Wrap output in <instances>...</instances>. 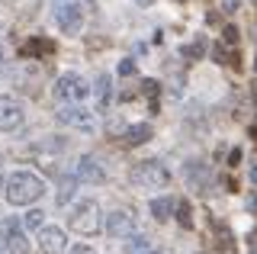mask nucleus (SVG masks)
<instances>
[{
    "instance_id": "f257e3e1",
    "label": "nucleus",
    "mask_w": 257,
    "mask_h": 254,
    "mask_svg": "<svg viewBox=\"0 0 257 254\" xmlns=\"http://www.w3.org/2000/svg\"><path fill=\"white\" fill-rule=\"evenodd\" d=\"M42 193H45V184L29 171H16L7 177V200L13 206H32Z\"/></svg>"
},
{
    "instance_id": "f03ea898",
    "label": "nucleus",
    "mask_w": 257,
    "mask_h": 254,
    "mask_svg": "<svg viewBox=\"0 0 257 254\" xmlns=\"http://www.w3.org/2000/svg\"><path fill=\"white\" fill-rule=\"evenodd\" d=\"M128 180H132L139 190H164L167 184H171V171L164 168L161 161H139L132 164V171H128Z\"/></svg>"
},
{
    "instance_id": "7ed1b4c3",
    "label": "nucleus",
    "mask_w": 257,
    "mask_h": 254,
    "mask_svg": "<svg viewBox=\"0 0 257 254\" xmlns=\"http://www.w3.org/2000/svg\"><path fill=\"white\" fill-rule=\"evenodd\" d=\"M68 225L80 235H96V228H100V209H96V203L93 200L77 203L74 209L68 212Z\"/></svg>"
},
{
    "instance_id": "20e7f679",
    "label": "nucleus",
    "mask_w": 257,
    "mask_h": 254,
    "mask_svg": "<svg viewBox=\"0 0 257 254\" xmlns=\"http://www.w3.org/2000/svg\"><path fill=\"white\" fill-rule=\"evenodd\" d=\"M87 93H90V84L80 74H61L58 84H55V97L61 103H77V100H84Z\"/></svg>"
},
{
    "instance_id": "39448f33",
    "label": "nucleus",
    "mask_w": 257,
    "mask_h": 254,
    "mask_svg": "<svg viewBox=\"0 0 257 254\" xmlns=\"http://www.w3.org/2000/svg\"><path fill=\"white\" fill-rule=\"evenodd\" d=\"M0 248H7L10 254H29V241L16 219H0Z\"/></svg>"
},
{
    "instance_id": "423d86ee",
    "label": "nucleus",
    "mask_w": 257,
    "mask_h": 254,
    "mask_svg": "<svg viewBox=\"0 0 257 254\" xmlns=\"http://www.w3.org/2000/svg\"><path fill=\"white\" fill-rule=\"evenodd\" d=\"M55 20H58V29L68 36H77L80 26H84V10H80V4H74V0H58V10H55Z\"/></svg>"
},
{
    "instance_id": "0eeeda50",
    "label": "nucleus",
    "mask_w": 257,
    "mask_h": 254,
    "mask_svg": "<svg viewBox=\"0 0 257 254\" xmlns=\"http://www.w3.org/2000/svg\"><path fill=\"white\" fill-rule=\"evenodd\" d=\"M58 122H64V125H74V129H84V132H90L93 125H96V119H93L90 109L77 106V103H68V106H61Z\"/></svg>"
},
{
    "instance_id": "6e6552de",
    "label": "nucleus",
    "mask_w": 257,
    "mask_h": 254,
    "mask_svg": "<svg viewBox=\"0 0 257 254\" xmlns=\"http://www.w3.org/2000/svg\"><path fill=\"white\" fill-rule=\"evenodd\" d=\"M39 248H42V254H68V238L55 225H48V228L39 225Z\"/></svg>"
},
{
    "instance_id": "1a4fd4ad",
    "label": "nucleus",
    "mask_w": 257,
    "mask_h": 254,
    "mask_svg": "<svg viewBox=\"0 0 257 254\" xmlns=\"http://www.w3.org/2000/svg\"><path fill=\"white\" fill-rule=\"evenodd\" d=\"M23 125V106L13 97H0V132H13Z\"/></svg>"
},
{
    "instance_id": "9d476101",
    "label": "nucleus",
    "mask_w": 257,
    "mask_h": 254,
    "mask_svg": "<svg viewBox=\"0 0 257 254\" xmlns=\"http://www.w3.org/2000/svg\"><path fill=\"white\" fill-rule=\"evenodd\" d=\"M106 232L112 238H125V235H132L135 232V216L128 209H116V212H109L106 216Z\"/></svg>"
},
{
    "instance_id": "9b49d317",
    "label": "nucleus",
    "mask_w": 257,
    "mask_h": 254,
    "mask_svg": "<svg viewBox=\"0 0 257 254\" xmlns=\"http://www.w3.org/2000/svg\"><path fill=\"white\" fill-rule=\"evenodd\" d=\"M77 177L84 180V184H106V171L100 168V161L90 155H84L77 161Z\"/></svg>"
},
{
    "instance_id": "f8f14e48",
    "label": "nucleus",
    "mask_w": 257,
    "mask_h": 254,
    "mask_svg": "<svg viewBox=\"0 0 257 254\" xmlns=\"http://www.w3.org/2000/svg\"><path fill=\"white\" fill-rule=\"evenodd\" d=\"M55 52V42L52 39H42V36H32L26 45L20 49L23 58H42V55H52Z\"/></svg>"
},
{
    "instance_id": "ddd939ff",
    "label": "nucleus",
    "mask_w": 257,
    "mask_h": 254,
    "mask_svg": "<svg viewBox=\"0 0 257 254\" xmlns=\"http://www.w3.org/2000/svg\"><path fill=\"white\" fill-rule=\"evenodd\" d=\"M183 174H187V184L196 187V190H206L209 187V168L203 161H190L187 168H183Z\"/></svg>"
},
{
    "instance_id": "4468645a",
    "label": "nucleus",
    "mask_w": 257,
    "mask_h": 254,
    "mask_svg": "<svg viewBox=\"0 0 257 254\" xmlns=\"http://www.w3.org/2000/svg\"><path fill=\"white\" fill-rule=\"evenodd\" d=\"M93 93H96V106L106 109V106H109V97H112V77H109V74H100V77H96Z\"/></svg>"
},
{
    "instance_id": "2eb2a0df",
    "label": "nucleus",
    "mask_w": 257,
    "mask_h": 254,
    "mask_svg": "<svg viewBox=\"0 0 257 254\" xmlns=\"http://www.w3.org/2000/svg\"><path fill=\"white\" fill-rule=\"evenodd\" d=\"M151 125H145V122H139V125H128L125 129V142L128 145H145V142H151Z\"/></svg>"
},
{
    "instance_id": "dca6fc26",
    "label": "nucleus",
    "mask_w": 257,
    "mask_h": 254,
    "mask_svg": "<svg viewBox=\"0 0 257 254\" xmlns=\"http://www.w3.org/2000/svg\"><path fill=\"white\" fill-rule=\"evenodd\" d=\"M174 212V200L171 196H158V200H151V216H155L158 222H167Z\"/></svg>"
},
{
    "instance_id": "f3484780",
    "label": "nucleus",
    "mask_w": 257,
    "mask_h": 254,
    "mask_svg": "<svg viewBox=\"0 0 257 254\" xmlns=\"http://www.w3.org/2000/svg\"><path fill=\"white\" fill-rule=\"evenodd\" d=\"M180 55H183V58H190V61H193V58L199 61V58L206 55V39H203V36H196V42H187V45L180 49Z\"/></svg>"
},
{
    "instance_id": "a211bd4d",
    "label": "nucleus",
    "mask_w": 257,
    "mask_h": 254,
    "mask_svg": "<svg viewBox=\"0 0 257 254\" xmlns=\"http://www.w3.org/2000/svg\"><path fill=\"white\" fill-rule=\"evenodd\" d=\"M212 55H215V61H219V65H228V68H235V71L241 68V65H238V55L231 52V49H225L222 42H219V45L212 49Z\"/></svg>"
},
{
    "instance_id": "6ab92c4d",
    "label": "nucleus",
    "mask_w": 257,
    "mask_h": 254,
    "mask_svg": "<svg viewBox=\"0 0 257 254\" xmlns=\"http://www.w3.org/2000/svg\"><path fill=\"white\" fill-rule=\"evenodd\" d=\"M68 145H71L68 139H61V136H48V139H42V142L36 145V152H64Z\"/></svg>"
},
{
    "instance_id": "aec40b11",
    "label": "nucleus",
    "mask_w": 257,
    "mask_h": 254,
    "mask_svg": "<svg viewBox=\"0 0 257 254\" xmlns=\"http://www.w3.org/2000/svg\"><path fill=\"white\" fill-rule=\"evenodd\" d=\"M148 251V238L145 235H128V241H125V254H145Z\"/></svg>"
},
{
    "instance_id": "412c9836",
    "label": "nucleus",
    "mask_w": 257,
    "mask_h": 254,
    "mask_svg": "<svg viewBox=\"0 0 257 254\" xmlns=\"http://www.w3.org/2000/svg\"><path fill=\"white\" fill-rule=\"evenodd\" d=\"M142 93H145V97L151 100V113H158V93H161V84H158V81H151V77H148V81L142 84Z\"/></svg>"
},
{
    "instance_id": "4be33fe9",
    "label": "nucleus",
    "mask_w": 257,
    "mask_h": 254,
    "mask_svg": "<svg viewBox=\"0 0 257 254\" xmlns=\"http://www.w3.org/2000/svg\"><path fill=\"white\" fill-rule=\"evenodd\" d=\"M177 222H180L183 228H193V216H190V203L187 200L177 203Z\"/></svg>"
},
{
    "instance_id": "5701e85b",
    "label": "nucleus",
    "mask_w": 257,
    "mask_h": 254,
    "mask_svg": "<svg viewBox=\"0 0 257 254\" xmlns=\"http://www.w3.org/2000/svg\"><path fill=\"white\" fill-rule=\"evenodd\" d=\"M74 190H77V180H74V177H68V180L61 184V193H58V206H68V200L74 196Z\"/></svg>"
},
{
    "instance_id": "b1692460",
    "label": "nucleus",
    "mask_w": 257,
    "mask_h": 254,
    "mask_svg": "<svg viewBox=\"0 0 257 254\" xmlns=\"http://www.w3.org/2000/svg\"><path fill=\"white\" fill-rule=\"evenodd\" d=\"M42 216H45L42 209H29V212H26V219H23V222H26L29 228H39V225H42Z\"/></svg>"
},
{
    "instance_id": "393cba45",
    "label": "nucleus",
    "mask_w": 257,
    "mask_h": 254,
    "mask_svg": "<svg viewBox=\"0 0 257 254\" xmlns=\"http://www.w3.org/2000/svg\"><path fill=\"white\" fill-rule=\"evenodd\" d=\"M222 39H225V45H235L238 42V29L235 26H225L222 29Z\"/></svg>"
},
{
    "instance_id": "a878e982",
    "label": "nucleus",
    "mask_w": 257,
    "mask_h": 254,
    "mask_svg": "<svg viewBox=\"0 0 257 254\" xmlns=\"http://www.w3.org/2000/svg\"><path fill=\"white\" fill-rule=\"evenodd\" d=\"M119 74H122V77L135 74V61H122V65H119Z\"/></svg>"
},
{
    "instance_id": "bb28decb",
    "label": "nucleus",
    "mask_w": 257,
    "mask_h": 254,
    "mask_svg": "<svg viewBox=\"0 0 257 254\" xmlns=\"http://www.w3.org/2000/svg\"><path fill=\"white\" fill-rule=\"evenodd\" d=\"M222 7H225V13H235L238 10V0H222Z\"/></svg>"
},
{
    "instance_id": "cd10ccee",
    "label": "nucleus",
    "mask_w": 257,
    "mask_h": 254,
    "mask_svg": "<svg viewBox=\"0 0 257 254\" xmlns=\"http://www.w3.org/2000/svg\"><path fill=\"white\" fill-rule=\"evenodd\" d=\"M238 161H241V152H238V148H235V152L228 155V164H238Z\"/></svg>"
},
{
    "instance_id": "c85d7f7f",
    "label": "nucleus",
    "mask_w": 257,
    "mask_h": 254,
    "mask_svg": "<svg viewBox=\"0 0 257 254\" xmlns=\"http://www.w3.org/2000/svg\"><path fill=\"white\" fill-rule=\"evenodd\" d=\"M71 254H93L90 248H84V244H77V248H71Z\"/></svg>"
},
{
    "instance_id": "c756f323",
    "label": "nucleus",
    "mask_w": 257,
    "mask_h": 254,
    "mask_svg": "<svg viewBox=\"0 0 257 254\" xmlns=\"http://www.w3.org/2000/svg\"><path fill=\"white\" fill-rule=\"evenodd\" d=\"M135 4H142V7H148V4H155V0H135Z\"/></svg>"
},
{
    "instance_id": "7c9ffc66",
    "label": "nucleus",
    "mask_w": 257,
    "mask_h": 254,
    "mask_svg": "<svg viewBox=\"0 0 257 254\" xmlns=\"http://www.w3.org/2000/svg\"><path fill=\"white\" fill-rule=\"evenodd\" d=\"M251 180H254V184H257V168H254V171H251Z\"/></svg>"
},
{
    "instance_id": "2f4dec72",
    "label": "nucleus",
    "mask_w": 257,
    "mask_h": 254,
    "mask_svg": "<svg viewBox=\"0 0 257 254\" xmlns=\"http://www.w3.org/2000/svg\"><path fill=\"white\" fill-rule=\"evenodd\" d=\"M251 254H257V241H251Z\"/></svg>"
},
{
    "instance_id": "473e14b6",
    "label": "nucleus",
    "mask_w": 257,
    "mask_h": 254,
    "mask_svg": "<svg viewBox=\"0 0 257 254\" xmlns=\"http://www.w3.org/2000/svg\"><path fill=\"white\" fill-rule=\"evenodd\" d=\"M0 65H4V52H0Z\"/></svg>"
},
{
    "instance_id": "72a5a7b5",
    "label": "nucleus",
    "mask_w": 257,
    "mask_h": 254,
    "mask_svg": "<svg viewBox=\"0 0 257 254\" xmlns=\"http://www.w3.org/2000/svg\"><path fill=\"white\" fill-rule=\"evenodd\" d=\"M254 4H257V0H254Z\"/></svg>"
}]
</instances>
